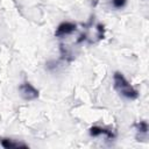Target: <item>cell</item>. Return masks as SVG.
<instances>
[{
	"label": "cell",
	"mask_w": 149,
	"mask_h": 149,
	"mask_svg": "<svg viewBox=\"0 0 149 149\" xmlns=\"http://www.w3.org/2000/svg\"><path fill=\"white\" fill-rule=\"evenodd\" d=\"M126 2H127V0H112V5L115 8H122L126 5Z\"/></svg>",
	"instance_id": "cell-7"
},
{
	"label": "cell",
	"mask_w": 149,
	"mask_h": 149,
	"mask_svg": "<svg viewBox=\"0 0 149 149\" xmlns=\"http://www.w3.org/2000/svg\"><path fill=\"white\" fill-rule=\"evenodd\" d=\"M1 146L6 149H19V148H28L27 144L22 143V142H17L14 141L12 139H2L1 140Z\"/></svg>",
	"instance_id": "cell-5"
},
{
	"label": "cell",
	"mask_w": 149,
	"mask_h": 149,
	"mask_svg": "<svg viewBox=\"0 0 149 149\" xmlns=\"http://www.w3.org/2000/svg\"><path fill=\"white\" fill-rule=\"evenodd\" d=\"M90 135L91 136H99V135H105L107 136L108 139H114L115 137V134L109 130V129H106V128H102V127H98V126H93L90 128Z\"/></svg>",
	"instance_id": "cell-4"
},
{
	"label": "cell",
	"mask_w": 149,
	"mask_h": 149,
	"mask_svg": "<svg viewBox=\"0 0 149 149\" xmlns=\"http://www.w3.org/2000/svg\"><path fill=\"white\" fill-rule=\"evenodd\" d=\"M135 127H136V130H137L139 134H143L144 136H147V134H148V123L146 121L137 122L135 125Z\"/></svg>",
	"instance_id": "cell-6"
},
{
	"label": "cell",
	"mask_w": 149,
	"mask_h": 149,
	"mask_svg": "<svg viewBox=\"0 0 149 149\" xmlns=\"http://www.w3.org/2000/svg\"><path fill=\"white\" fill-rule=\"evenodd\" d=\"M76 29H77V26L74 23H72V22H62L57 27V29L55 31V36L56 37L68 36V35L72 34L73 31H76Z\"/></svg>",
	"instance_id": "cell-3"
},
{
	"label": "cell",
	"mask_w": 149,
	"mask_h": 149,
	"mask_svg": "<svg viewBox=\"0 0 149 149\" xmlns=\"http://www.w3.org/2000/svg\"><path fill=\"white\" fill-rule=\"evenodd\" d=\"M113 86L120 95L127 99L134 100L139 97L137 90L130 85V83L125 78V76L121 72H115L113 74Z\"/></svg>",
	"instance_id": "cell-1"
},
{
	"label": "cell",
	"mask_w": 149,
	"mask_h": 149,
	"mask_svg": "<svg viewBox=\"0 0 149 149\" xmlns=\"http://www.w3.org/2000/svg\"><path fill=\"white\" fill-rule=\"evenodd\" d=\"M19 91H20V95L22 97V99L30 101V100H35L38 98V91L28 81L22 83L19 86Z\"/></svg>",
	"instance_id": "cell-2"
}]
</instances>
